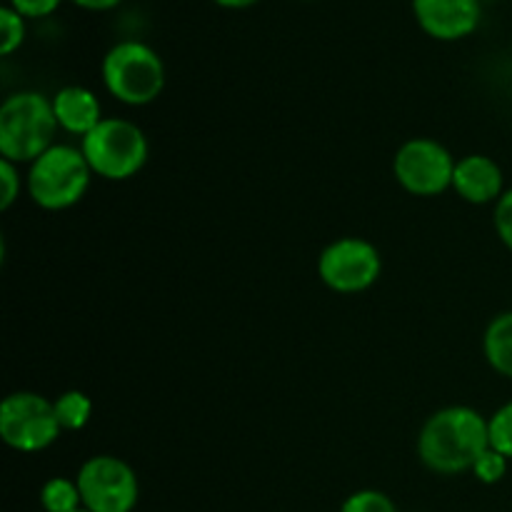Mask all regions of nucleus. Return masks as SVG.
I'll return each mask as SVG.
<instances>
[{
	"label": "nucleus",
	"mask_w": 512,
	"mask_h": 512,
	"mask_svg": "<svg viewBox=\"0 0 512 512\" xmlns=\"http://www.w3.org/2000/svg\"><path fill=\"white\" fill-rule=\"evenodd\" d=\"M490 448L488 418L468 405H448L425 420L418 435V458L438 475L470 473Z\"/></svg>",
	"instance_id": "f257e3e1"
},
{
	"label": "nucleus",
	"mask_w": 512,
	"mask_h": 512,
	"mask_svg": "<svg viewBox=\"0 0 512 512\" xmlns=\"http://www.w3.org/2000/svg\"><path fill=\"white\" fill-rule=\"evenodd\" d=\"M58 120L53 103L43 93L20 90L0 105V158L13 163H33L55 145Z\"/></svg>",
	"instance_id": "f03ea898"
},
{
	"label": "nucleus",
	"mask_w": 512,
	"mask_h": 512,
	"mask_svg": "<svg viewBox=\"0 0 512 512\" xmlns=\"http://www.w3.org/2000/svg\"><path fill=\"white\" fill-rule=\"evenodd\" d=\"M90 180H93V170L83 150L55 143L30 163L25 190L38 208L68 210L85 198Z\"/></svg>",
	"instance_id": "7ed1b4c3"
},
{
	"label": "nucleus",
	"mask_w": 512,
	"mask_h": 512,
	"mask_svg": "<svg viewBox=\"0 0 512 512\" xmlns=\"http://www.w3.org/2000/svg\"><path fill=\"white\" fill-rule=\"evenodd\" d=\"M103 83L115 100L125 105H150L165 88V63L150 45L140 40H123L105 53Z\"/></svg>",
	"instance_id": "20e7f679"
},
{
	"label": "nucleus",
	"mask_w": 512,
	"mask_h": 512,
	"mask_svg": "<svg viewBox=\"0 0 512 512\" xmlns=\"http://www.w3.org/2000/svg\"><path fill=\"white\" fill-rule=\"evenodd\" d=\"M93 175L105 180H128L148 163L150 145L143 128L125 118H103V123L80 140Z\"/></svg>",
	"instance_id": "39448f33"
},
{
	"label": "nucleus",
	"mask_w": 512,
	"mask_h": 512,
	"mask_svg": "<svg viewBox=\"0 0 512 512\" xmlns=\"http://www.w3.org/2000/svg\"><path fill=\"white\" fill-rule=\"evenodd\" d=\"M53 400L40 393H10L0 405V438L18 453H40L60 438Z\"/></svg>",
	"instance_id": "423d86ee"
},
{
	"label": "nucleus",
	"mask_w": 512,
	"mask_h": 512,
	"mask_svg": "<svg viewBox=\"0 0 512 512\" xmlns=\"http://www.w3.org/2000/svg\"><path fill=\"white\" fill-rule=\"evenodd\" d=\"M78 488L90 512H133L140 500L135 470L118 455H93L80 465Z\"/></svg>",
	"instance_id": "0eeeda50"
},
{
	"label": "nucleus",
	"mask_w": 512,
	"mask_h": 512,
	"mask_svg": "<svg viewBox=\"0 0 512 512\" xmlns=\"http://www.w3.org/2000/svg\"><path fill=\"white\" fill-rule=\"evenodd\" d=\"M455 163L445 145L433 138H410L393 158V175L403 190L418 198H433L453 188Z\"/></svg>",
	"instance_id": "6e6552de"
},
{
	"label": "nucleus",
	"mask_w": 512,
	"mask_h": 512,
	"mask_svg": "<svg viewBox=\"0 0 512 512\" xmlns=\"http://www.w3.org/2000/svg\"><path fill=\"white\" fill-rule=\"evenodd\" d=\"M383 273L380 250L365 238H340L325 245L318 258V275L330 290L355 295L373 288Z\"/></svg>",
	"instance_id": "1a4fd4ad"
},
{
	"label": "nucleus",
	"mask_w": 512,
	"mask_h": 512,
	"mask_svg": "<svg viewBox=\"0 0 512 512\" xmlns=\"http://www.w3.org/2000/svg\"><path fill=\"white\" fill-rule=\"evenodd\" d=\"M413 15L435 40H463L478 30L483 0H413Z\"/></svg>",
	"instance_id": "9d476101"
},
{
	"label": "nucleus",
	"mask_w": 512,
	"mask_h": 512,
	"mask_svg": "<svg viewBox=\"0 0 512 512\" xmlns=\"http://www.w3.org/2000/svg\"><path fill=\"white\" fill-rule=\"evenodd\" d=\"M453 190L473 205L498 203L505 193V175L503 168L488 155H465L455 163Z\"/></svg>",
	"instance_id": "9b49d317"
},
{
	"label": "nucleus",
	"mask_w": 512,
	"mask_h": 512,
	"mask_svg": "<svg viewBox=\"0 0 512 512\" xmlns=\"http://www.w3.org/2000/svg\"><path fill=\"white\" fill-rule=\"evenodd\" d=\"M50 103H53L58 128L70 135H80V140L103 123L98 95L85 85H65L50 98Z\"/></svg>",
	"instance_id": "f8f14e48"
},
{
	"label": "nucleus",
	"mask_w": 512,
	"mask_h": 512,
	"mask_svg": "<svg viewBox=\"0 0 512 512\" xmlns=\"http://www.w3.org/2000/svg\"><path fill=\"white\" fill-rule=\"evenodd\" d=\"M483 353L495 373L512 378V310L490 320L483 335Z\"/></svg>",
	"instance_id": "ddd939ff"
},
{
	"label": "nucleus",
	"mask_w": 512,
	"mask_h": 512,
	"mask_svg": "<svg viewBox=\"0 0 512 512\" xmlns=\"http://www.w3.org/2000/svg\"><path fill=\"white\" fill-rule=\"evenodd\" d=\"M53 408L63 433L83 430L93 418V400L83 390H65L53 400Z\"/></svg>",
	"instance_id": "4468645a"
},
{
	"label": "nucleus",
	"mask_w": 512,
	"mask_h": 512,
	"mask_svg": "<svg viewBox=\"0 0 512 512\" xmlns=\"http://www.w3.org/2000/svg\"><path fill=\"white\" fill-rule=\"evenodd\" d=\"M40 505L45 512H78L83 510V495H80L78 480L50 478L40 488Z\"/></svg>",
	"instance_id": "2eb2a0df"
},
{
	"label": "nucleus",
	"mask_w": 512,
	"mask_h": 512,
	"mask_svg": "<svg viewBox=\"0 0 512 512\" xmlns=\"http://www.w3.org/2000/svg\"><path fill=\"white\" fill-rule=\"evenodd\" d=\"M488 435H490V448H495L498 453H503L505 458L512 460V400L490 415Z\"/></svg>",
	"instance_id": "dca6fc26"
},
{
	"label": "nucleus",
	"mask_w": 512,
	"mask_h": 512,
	"mask_svg": "<svg viewBox=\"0 0 512 512\" xmlns=\"http://www.w3.org/2000/svg\"><path fill=\"white\" fill-rule=\"evenodd\" d=\"M25 43V18L10 5L0 8V53L13 55Z\"/></svg>",
	"instance_id": "f3484780"
},
{
	"label": "nucleus",
	"mask_w": 512,
	"mask_h": 512,
	"mask_svg": "<svg viewBox=\"0 0 512 512\" xmlns=\"http://www.w3.org/2000/svg\"><path fill=\"white\" fill-rule=\"evenodd\" d=\"M340 512H398V505H395L393 498L385 495L383 490L365 488L350 495V498L340 505Z\"/></svg>",
	"instance_id": "a211bd4d"
},
{
	"label": "nucleus",
	"mask_w": 512,
	"mask_h": 512,
	"mask_svg": "<svg viewBox=\"0 0 512 512\" xmlns=\"http://www.w3.org/2000/svg\"><path fill=\"white\" fill-rule=\"evenodd\" d=\"M508 463L510 460L505 458L503 453H498L495 448H488L478 460H475L470 473H473L483 485H495L508 475Z\"/></svg>",
	"instance_id": "6ab92c4d"
},
{
	"label": "nucleus",
	"mask_w": 512,
	"mask_h": 512,
	"mask_svg": "<svg viewBox=\"0 0 512 512\" xmlns=\"http://www.w3.org/2000/svg\"><path fill=\"white\" fill-rule=\"evenodd\" d=\"M23 190L18 163L0 158V210H8Z\"/></svg>",
	"instance_id": "aec40b11"
},
{
	"label": "nucleus",
	"mask_w": 512,
	"mask_h": 512,
	"mask_svg": "<svg viewBox=\"0 0 512 512\" xmlns=\"http://www.w3.org/2000/svg\"><path fill=\"white\" fill-rule=\"evenodd\" d=\"M495 230L505 248L512 253V188L505 190L503 198L495 203Z\"/></svg>",
	"instance_id": "412c9836"
},
{
	"label": "nucleus",
	"mask_w": 512,
	"mask_h": 512,
	"mask_svg": "<svg viewBox=\"0 0 512 512\" xmlns=\"http://www.w3.org/2000/svg\"><path fill=\"white\" fill-rule=\"evenodd\" d=\"M10 8L18 10L25 20L28 18H48L63 5V0H10Z\"/></svg>",
	"instance_id": "4be33fe9"
},
{
	"label": "nucleus",
	"mask_w": 512,
	"mask_h": 512,
	"mask_svg": "<svg viewBox=\"0 0 512 512\" xmlns=\"http://www.w3.org/2000/svg\"><path fill=\"white\" fill-rule=\"evenodd\" d=\"M70 3H75L83 10H110L123 3V0H70Z\"/></svg>",
	"instance_id": "5701e85b"
},
{
	"label": "nucleus",
	"mask_w": 512,
	"mask_h": 512,
	"mask_svg": "<svg viewBox=\"0 0 512 512\" xmlns=\"http://www.w3.org/2000/svg\"><path fill=\"white\" fill-rule=\"evenodd\" d=\"M215 5H220V8H230V10H243V8H250V5L260 3V0H213Z\"/></svg>",
	"instance_id": "b1692460"
},
{
	"label": "nucleus",
	"mask_w": 512,
	"mask_h": 512,
	"mask_svg": "<svg viewBox=\"0 0 512 512\" xmlns=\"http://www.w3.org/2000/svg\"><path fill=\"white\" fill-rule=\"evenodd\" d=\"M78 512H90V510H85V508H83V510H78Z\"/></svg>",
	"instance_id": "393cba45"
}]
</instances>
